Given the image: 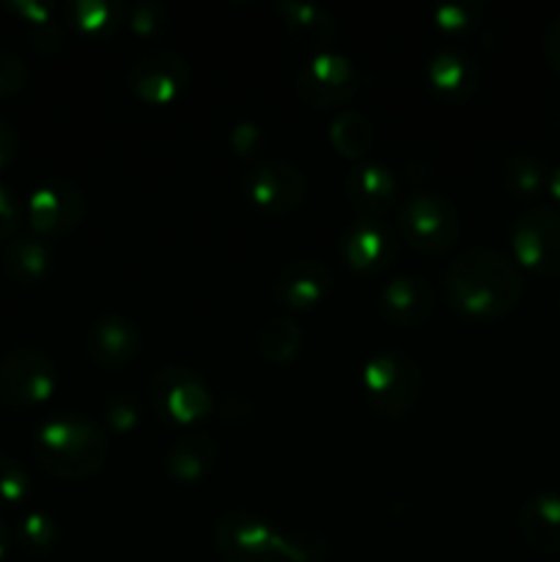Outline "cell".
<instances>
[{
	"mask_svg": "<svg viewBox=\"0 0 560 562\" xmlns=\"http://www.w3.org/2000/svg\"><path fill=\"white\" fill-rule=\"evenodd\" d=\"M302 346V329L294 318L272 316L258 329V351L267 362L294 360Z\"/></svg>",
	"mask_w": 560,
	"mask_h": 562,
	"instance_id": "4316f807",
	"label": "cell"
},
{
	"mask_svg": "<svg viewBox=\"0 0 560 562\" xmlns=\"http://www.w3.org/2000/svg\"><path fill=\"white\" fill-rule=\"evenodd\" d=\"M141 420V409H137L135 398L124 393H115L104 401V423L113 428L115 434H130Z\"/></svg>",
	"mask_w": 560,
	"mask_h": 562,
	"instance_id": "d6a6232c",
	"label": "cell"
},
{
	"mask_svg": "<svg viewBox=\"0 0 560 562\" xmlns=\"http://www.w3.org/2000/svg\"><path fill=\"white\" fill-rule=\"evenodd\" d=\"M154 412L176 426H192L214 412V395L198 371L187 366H165L154 373L152 387Z\"/></svg>",
	"mask_w": 560,
	"mask_h": 562,
	"instance_id": "5b68a950",
	"label": "cell"
},
{
	"mask_svg": "<svg viewBox=\"0 0 560 562\" xmlns=\"http://www.w3.org/2000/svg\"><path fill=\"white\" fill-rule=\"evenodd\" d=\"M170 11L168 5L154 3V0H146V3L130 5V14H126V25L135 33L137 38H157L163 36L170 27Z\"/></svg>",
	"mask_w": 560,
	"mask_h": 562,
	"instance_id": "f546056e",
	"label": "cell"
},
{
	"mask_svg": "<svg viewBox=\"0 0 560 562\" xmlns=\"http://www.w3.org/2000/svg\"><path fill=\"white\" fill-rule=\"evenodd\" d=\"M346 198L360 217L379 220L395 201V176L382 162H360L346 176Z\"/></svg>",
	"mask_w": 560,
	"mask_h": 562,
	"instance_id": "ac0fdd59",
	"label": "cell"
},
{
	"mask_svg": "<svg viewBox=\"0 0 560 562\" xmlns=\"http://www.w3.org/2000/svg\"><path fill=\"white\" fill-rule=\"evenodd\" d=\"M49 263L53 256L38 236H16L3 250V269L16 283H36L49 272Z\"/></svg>",
	"mask_w": 560,
	"mask_h": 562,
	"instance_id": "cb8c5ba5",
	"label": "cell"
},
{
	"mask_svg": "<svg viewBox=\"0 0 560 562\" xmlns=\"http://www.w3.org/2000/svg\"><path fill=\"white\" fill-rule=\"evenodd\" d=\"M27 80H31V71L25 60L11 49H0V99L25 91Z\"/></svg>",
	"mask_w": 560,
	"mask_h": 562,
	"instance_id": "836d02e7",
	"label": "cell"
},
{
	"mask_svg": "<svg viewBox=\"0 0 560 562\" xmlns=\"http://www.w3.org/2000/svg\"><path fill=\"white\" fill-rule=\"evenodd\" d=\"M445 296L450 307L470 318H497L514 311L525 294L516 263L492 247H470L445 269Z\"/></svg>",
	"mask_w": 560,
	"mask_h": 562,
	"instance_id": "6da1fadb",
	"label": "cell"
},
{
	"mask_svg": "<svg viewBox=\"0 0 560 562\" xmlns=\"http://www.w3.org/2000/svg\"><path fill=\"white\" fill-rule=\"evenodd\" d=\"M558 313H560V296H558Z\"/></svg>",
	"mask_w": 560,
	"mask_h": 562,
	"instance_id": "60d3db41",
	"label": "cell"
},
{
	"mask_svg": "<svg viewBox=\"0 0 560 562\" xmlns=\"http://www.w3.org/2000/svg\"><path fill=\"white\" fill-rule=\"evenodd\" d=\"M327 554H329V547L318 532H311V530L283 532V560L322 562Z\"/></svg>",
	"mask_w": 560,
	"mask_h": 562,
	"instance_id": "1f68e13d",
	"label": "cell"
},
{
	"mask_svg": "<svg viewBox=\"0 0 560 562\" xmlns=\"http://www.w3.org/2000/svg\"><path fill=\"white\" fill-rule=\"evenodd\" d=\"M296 93L302 102L316 110L340 108L360 88V75L355 64L340 53H316L294 77Z\"/></svg>",
	"mask_w": 560,
	"mask_h": 562,
	"instance_id": "30bf717a",
	"label": "cell"
},
{
	"mask_svg": "<svg viewBox=\"0 0 560 562\" xmlns=\"http://www.w3.org/2000/svg\"><path fill=\"white\" fill-rule=\"evenodd\" d=\"M329 285H333V272L324 267L322 261H294L280 272L278 278V300L283 302L289 311L305 313L313 311L318 302L327 296Z\"/></svg>",
	"mask_w": 560,
	"mask_h": 562,
	"instance_id": "d6986e66",
	"label": "cell"
},
{
	"mask_svg": "<svg viewBox=\"0 0 560 562\" xmlns=\"http://www.w3.org/2000/svg\"><path fill=\"white\" fill-rule=\"evenodd\" d=\"M511 250L516 263L544 278H560V212L533 206L516 217L511 228Z\"/></svg>",
	"mask_w": 560,
	"mask_h": 562,
	"instance_id": "8992f818",
	"label": "cell"
},
{
	"mask_svg": "<svg viewBox=\"0 0 560 562\" xmlns=\"http://www.w3.org/2000/svg\"><path fill=\"white\" fill-rule=\"evenodd\" d=\"M547 190H549V195L555 198V203H558V206H560V165L552 170V173H549Z\"/></svg>",
	"mask_w": 560,
	"mask_h": 562,
	"instance_id": "f35d334b",
	"label": "cell"
},
{
	"mask_svg": "<svg viewBox=\"0 0 560 562\" xmlns=\"http://www.w3.org/2000/svg\"><path fill=\"white\" fill-rule=\"evenodd\" d=\"M275 14L283 22L285 33L294 44L316 53H327L329 44L338 36V22L324 5L300 3V0H280L272 5Z\"/></svg>",
	"mask_w": 560,
	"mask_h": 562,
	"instance_id": "e0dca14e",
	"label": "cell"
},
{
	"mask_svg": "<svg viewBox=\"0 0 560 562\" xmlns=\"http://www.w3.org/2000/svg\"><path fill=\"white\" fill-rule=\"evenodd\" d=\"M86 217V195L66 179H49L27 198V225L38 236H66Z\"/></svg>",
	"mask_w": 560,
	"mask_h": 562,
	"instance_id": "7c38bea8",
	"label": "cell"
},
{
	"mask_svg": "<svg viewBox=\"0 0 560 562\" xmlns=\"http://www.w3.org/2000/svg\"><path fill=\"white\" fill-rule=\"evenodd\" d=\"M3 9L9 11L22 27L27 42L38 49V53H58L64 47V22H60L58 9L53 3H42V0H5Z\"/></svg>",
	"mask_w": 560,
	"mask_h": 562,
	"instance_id": "ffe728a7",
	"label": "cell"
},
{
	"mask_svg": "<svg viewBox=\"0 0 560 562\" xmlns=\"http://www.w3.org/2000/svg\"><path fill=\"white\" fill-rule=\"evenodd\" d=\"M86 349L99 368L119 371V368L130 366L141 351V329L130 318L108 313L88 327Z\"/></svg>",
	"mask_w": 560,
	"mask_h": 562,
	"instance_id": "4fadbf2b",
	"label": "cell"
},
{
	"mask_svg": "<svg viewBox=\"0 0 560 562\" xmlns=\"http://www.w3.org/2000/svg\"><path fill=\"white\" fill-rule=\"evenodd\" d=\"M214 547L225 562H280L283 532L247 510H231L214 527Z\"/></svg>",
	"mask_w": 560,
	"mask_h": 562,
	"instance_id": "52a82bcc",
	"label": "cell"
},
{
	"mask_svg": "<svg viewBox=\"0 0 560 562\" xmlns=\"http://www.w3.org/2000/svg\"><path fill=\"white\" fill-rule=\"evenodd\" d=\"M108 437L99 423L80 415H58L44 423L33 439V456L47 475L60 481H82L102 470L108 459Z\"/></svg>",
	"mask_w": 560,
	"mask_h": 562,
	"instance_id": "7a4b0ae2",
	"label": "cell"
},
{
	"mask_svg": "<svg viewBox=\"0 0 560 562\" xmlns=\"http://www.w3.org/2000/svg\"><path fill=\"white\" fill-rule=\"evenodd\" d=\"M305 176L289 159H261L253 165L250 176H247V198L253 201V206L272 217L296 212L305 201Z\"/></svg>",
	"mask_w": 560,
	"mask_h": 562,
	"instance_id": "8fae6325",
	"label": "cell"
},
{
	"mask_svg": "<svg viewBox=\"0 0 560 562\" xmlns=\"http://www.w3.org/2000/svg\"><path fill=\"white\" fill-rule=\"evenodd\" d=\"M362 387L377 415L401 420L421 398L423 371L415 357L404 351H379L362 368Z\"/></svg>",
	"mask_w": 560,
	"mask_h": 562,
	"instance_id": "3957f363",
	"label": "cell"
},
{
	"mask_svg": "<svg viewBox=\"0 0 560 562\" xmlns=\"http://www.w3.org/2000/svg\"><path fill=\"white\" fill-rule=\"evenodd\" d=\"M190 75L184 55L168 47H154L137 55L135 64L130 66V88L143 104L165 108L187 91Z\"/></svg>",
	"mask_w": 560,
	"mask_h": 562,
	"instance_id": "9c48e42d",
	"label": "cell"
},
{
	"mask_svg": "<svg viewBox=\"0 0 560 562\" xmlns=\"http://www.w3.org/2000/svg\"><path fill=\"white\" fill-rule=\"evenodd\" d=\"M393 256V239L382 220L357 217L340 241V258L357 274L379 272Z\"/></svg>",
	"mask_w": 560,
	"mask_h": 562,
	"instance_id": "5bb4252c",
	"label": "cell"
},
{
	"mask_svg": "<svg viewBox=\"0 0 560 562\" xmlns=\"http://www.w3.org/2000/svg\"><path fill=\"white\" fill-rule=\"evenodd\" d=\"M31 497V477L11 456L0 453V505L16 508Z\"/></svg>",
	"mask_w": 560,
	"mask_h": 562,
	"instance_id": "4dcf8cb0",
	"label": "cell"
},
{
	"mask_svg": "<svg viewBox=\"0 0 560 562\" xmlns=\"http://www.w3.org/2000/svg\"><path fill=\"white\" fill-rule=\"evenodd\" d=\"M9 541H11V532L9 527H5V521L0 519V562H3L5 552H9Z\"/></svg>",
	"mask_w": 560,
	"mask_h": 562,
	"instance_id": "ab89813d",
	"label": "cell"
},
{
	"mask_svg": "<svg viewBox=\"0 0 560 562\" xmlns=\"http://www.w3.org/2000/svg\"><path fill=\"white\" fill-rule=\"evenodd\" d=\"M16 225H20V203L9 187L0 184V245L14 236Z\"/></svg>",
	"mask_w": 560,
	"mask_h": 562,
	"instance_id": "d590c367",
	"label": "cell"
},
{
	"mask_svg": "<svg viewBox=\"0 0 560 562\" xmlns=\"http://www.w3.org/2000/svg\"><path fill=\"white\" fill-rule=\"evenodd\" d=\"M58 387L53 357L38 349H14L0 360V401L16 409L49 401Z\"/></svg>",
	"mask_w": 560,
	"mask_h": 562,
	"instance_id": "ba28073f",
	"label": "cell"
},
{
	"mask_svg": "<svg viewBox=\"0 0 560 562\" xmlns=\"http://www.w3.org/2000/svg\"><path fill=\"white\" fill-rule=\"evenodd\" d=\"M549 173L541 159L530 154H511L503 162V184L519 201H533L547 190Z\"/></svg>",
	"mask_w": 560,
	"mask_h": 562,
	"instance_id": "484cf974",
	"label": "cell"
},
{
	"mask_svg": "<svg viewBox=\"0 0 560 562\" xmlns=\"http://www.w3.org/2000/svg\"><path fill=\"white\" fill-rule=\"evenodd\" d=\"M58 521L49 514H44V510H31V514L22 516L20 527H16V538H20L22 549L33 554L49 552L58 543Z\"/></svg>",
	"mask_w": 560,
	"mask_h": 562,
	"instance_id": "f1b7e54d",
	"label": "cell"
},
{
	"mask_svg": "<svg viewBox=\"0 0 560 562\" xmlns=\"http://www.w3.org/2000/svg\"><path fill=\"white\" fill-rule=\"evenodd\" d=\"M130 5L119 0H71L64 9L66 22L88 38H110L126 25Z\"/></svg>",
	"mask_w": 560,
	"mask_h": 562,
	"instance_id": "7402d4cb",
	"label": "cell"
},
{
	"mask_svg": "<svg viewBox=\"0 0 560 562\" xmlns=\"http://www.w3.org/2000/svg\"><path fill=\"white\" fill-rule=\"evenodd\" d=\"M261 137H264V132L256 121H239V124L231 130L228 143H231V148L239 154V157H253V154L261 148Z\"/></svg>",
	"mask_w": 560,
	"mask_h": 562,
	"instance_id": "e575fe53",
	"label": "cell"
},
{
	"mask_svg": "<svg viewBox=\"0 0 560 562\" xmlns=\"http://www.w3.org/2000/svg\"><path fill=\"white\" fill-rule=\"evenodd\" d=\"M329 143L344 159H366L373 148V124L360 110H340L329 124Z\"/></svg>",
	"mask_w": 560,
	"mask_h": 562,
	"instance_id": "d4e9b609",
	"label": "cell"
},
{
	"mask_svg": "<svg viewBox=\"0 0 560 562\" xmlns=\"http://www.w3.org/2000/svg\"><path fill=\"white\" fill-rule=\"evenodd\" d=\"M401 236L410 247L426 256H443L453 250L461 234V220L453 203L445 195L434 192H417L406 198L395 217Z\"/></svg>",
	"mask_w": 560,
	"mask_h": 562,
	"instance_id": "277c9868",
	"label": "cell"
},
{
	"mask_svg": "<svg viewBox=\"0 0 560 562\" xmlns=\"http://www.w3.org/2000/svg\"><path fill=\"white\" fill-rule=\"evenodd\" d=\"M544 58H547V64L552 66V71H558L560 75V14L555 16L552 22H547V27H544Z\"/></svg>",
	"mask_w": 560,
	"mask_h": 562,
	"instance_id": "8d00e7d4",
	"label": "cell"
},
{
	"mask_svg": "<svg viewBox=\"0 0 560 562\" xmlns=\"http://www.w3.org/2000/svg\"><path fill=\"white\" fill-rule=\"evenodd\" d=\"M16 151H20V135L9 121L0 119V168H5L16 157Z\"/></svg>",
	"mask_w": 560,
	"mask_h": 562,
	"instance_id": "74e56055",
	"label": "cell"
},
{
	"mask_svg": "<svg viewBox=\"0 0 560 562\" xmlns=\"http://www.w3.org/2000/svg\"><path fill=\"white\" fill-rule=\"evenodd\" d=\"M382 316L399 327H421L434 313V289L415 274H399L384 285L379 296Z\"/></svg>",
	"mask_w": 560,
	"mask_h": 562,
	"instance_id": "9a60e30c",
	"label": "cell"
},
{
	"mask_svg": "<svg viewBox=\"0 0 560 562\" xmlns=\"http://www.w3.org/2000/svg\"><path fill=\"white\" fill-rule=\"evenodd\" d=\"M426 82L443 102L464 104L475 97L481 75H478V66L472 64V58H467L464 53L439 49L428 58Z\"/></svg>",
	"mask_w": 560,
	"mask_h": 562,
	"instance_id": "2e32d148",
	"label": "cell"
},
{
	"mask_svg": "<svg viewBox=\"0 0 560 562\" xmlns=\"http://www.w3.org/2000/svg\"><path fill=\"white\" fill-rule=\"evenodd\" d=\"M217 461V448L203 434L179 437L168 450V475L179 483H201Z\"/></svg>",
	"mask_w": 560,
	"mask_h": 562,
	"instance_id": "603a6c76",
	"label": "cell"
},
{
	"mask_svg": "<svg viewBox=\"0 0 560 562\" xmlns=\"http://www.w3.org/2000/svg\"><path fill=\"white\" fill-rule=\"evenodd\" d=\"M519 530L538 552L560 554V494L541 492L527 499L519 510Z\"/></svg>",
	"mask_w": 560,
	"mask_h": 562,
	"instance_id": "44dd1931",
	"label": "cell"
},
{
	"mask_svg": "<svg viewBox=\"0 0 560 562\" xmlns=\"http://www.w3.org/2000/svg\"><path fill=\"white\" fill-rule=\"evenodd\" d=\"M483 20V3L478 0H450L434 9V25L443 31L445 36H461L470 33L472 27L481 25Z\"/></svg>",
	"mask_w": 560,
	"mask_h": 562,
	"instance_id": "83f0119b",
	"label": "cell"
}]
</instances>
